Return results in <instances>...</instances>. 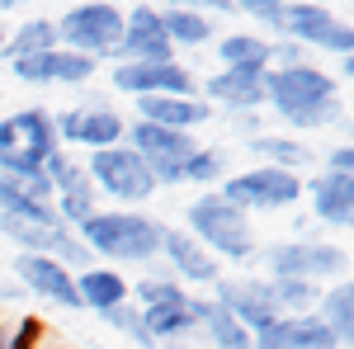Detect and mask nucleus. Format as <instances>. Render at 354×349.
<instances>
[{"label": "nucleus", "instance_id": "4468645a", "mask_svg": "<svg viewBox=\"0 0 354 349\" xmlns=\"http://www.w3.org/2000/svg\"><path fill=\"white\" fill-rule=\"evenodd\" d=\"M10 279H15L24 293L43 297V302H53V307H71V312H81L76 274L62 269L57 260H48V255H15V260H10Z\"/></svg>", "mask_w": 354, "mask_h": 349}, {"label": "nucleus", "instance_id": "f704fd0d", "mask_svg": "<svg viewBox=\"0 0 354 349\" xmlns=\"http://www.w3.org/2000/svg\"><path fill=\"white\" fill-rule=\"evenodd\" d=\"M38 335H43V321L24 317V321H15V326H0V349H28Z\"/></svg>", "mask_w": 354, "mask_h": 349}, {"label": "nucleus", "instance_id": "6ab92c4d", "mask_svg": "<svg viewBox=\"0 0 354 349\" xmlns=\"http://www.w3.org/2000/svg\"><path fill=\"white\" fill-rule=\"evenodd\" d=\"M142 312V330L165 345V340H198V297L180 293L170 302H156V307H137Z\"/></svg>", "mask_w": 354, "mask_h": 349}, {"label": "nucleus", "instance_id": "393cba45", "mask_svg": "<svg viewBox=\"0 0 354 349\" xmlns=\"http://www.w3.org/2000/svg\"><path fill=\"white\" fill-rule=\"evenodd\" d=\"M222 71H270V43L260 33H227L218 38Z\"/></svg>", "mask_w": 354, "mask_h": 349}, {"label": "nucleus", "instance_id": "a878e982", "mask_svg": "<svg viewBox=\"0 0 354 349\" xmlns=\"http://www.w3.org/2000/svg\"><path fill=\"white\" fill-rule=\"evenodd\" d=\"M317 317L330 326V335L340 345H350V335H354V283L350 279H335L326 293L317 297Z\"/></svg>", "mask_w": 354, "mask_h": 349}, {"label": "nucleus", "instance_id": "c85d7f7f", "mask_svg": "<svg viewBox=\"0 0 354 349\" xmlns=\"http://www.w3.org/2000/svg\"><path fill=\"white\" fill-rule=\"evenodd\" d=\"M283 349H345V345L330 335V326L317 312H307V317H283Z\"/></svg>", "mask_w": 354, "mask_h": 349}, {"label": "nucleus", "instance_id": "72a5a7b5", "mask_svg": "<svg viewBox=\"0 0 354 349\" xmlns=\"http://www.w3.org/2000/svg\"><path fill=\"white\" fill-rule=\"evenodd\" d=\"M293 66H312V57L293 38H274L270 43V71H293Z\"/></svg>", "mask_w": 354, "mask_h": 349}, {"label": "nucleus", "instance_id": "58836bf2", "mask_svg": "<svg viewBox=\"0 0 354 349\" xmlns=\"http://www.w3.org/2000/svg\"><path fill=\"white\" fill-rule=\"evenodd\" d=\"M161 349H208V345H203V335H198V340H165Z\"/></svg>", "mask_w": 354, "mask_h": 349}, {"label": "nucleus", "instance_id": "20e7f679", "mask_svg": "<svg viewBox=\"0 0 354 349\" xmlns=\"http://www.w3.org/2000/svg\"><path fill=\"white\" fill-rule=\"evenodd\" d=\"M62 151L53 133V113L48 109H15L0 118V175H43L48 156Z\"/></svg>", "mask_w": 354, "mask_h": 349}, {"label": "nucleus", "instance_id": "f3484780", "mask_svg": "<svg viewBox=\"0 0 354 349\" xmlns=\"http://www.w3.org/2000/svg\"><path fill=\"white\" fill-rule=\"evenodd\" d=\"M137 123L194 133V128L213 123V104H203L198 95H147V100H137Z\"/></svg>", "mask_w": 354, "mask_h": 349}, {"label": "nucleus", "instance_id": "423d86ee", "mask_svg": "<svg viewBox=\"0 0 354 349\" xmlns=\"http://www.w3.org/2000/svg\"><path fill=\"white\" fill-rule=\"evenodd\" d=\"M57 24V48L81 53L90 62H113L123 43V5H71Z\"/></svg>", "mask_w": 354, "mask_h": 349}, {"label": "nucleus", "instance_id": "7ed1b4c3", "mask_svg": "<svg viewBox=\"0 0 354 349\" xmlns=\"http://www.w3.org/2000/svg\"><path fill=\"white\" fill-rule=\"evenodd\" d=\"M185 232H189V236L203 245L213 260H227V265H250V260H255V250H260L250 217L236 213L218 189L198 194L189 208H185Z\"/></svg>", "mask_w": 354, "mask_h": 349}, {"label": "nucleus", "instance_id": "ea45409f", "mask_svg": "<svg viewBox=\"0 0 354 349\" xmlns=\"http://www.w3.org/2000/svg\"><path fill=\"white\" fill-rule=\"evenodd\" d=\"M28 349H71V345H57V340H33Z\"/></svg>", "mask_w": 354, "mask_h": 349}, {"label": "nucleus", "instance_id": "f257e3e1", "mask_svg": "<svg viewBox=\"0 0 354 349\" xmlns=\"http://www.w3.org/2000/svg\"><path fill=\"white\" fill-rule=\"evenodd\" d=\"M265 104L288 123L293 133H322L345 118V100L330 71L322 66H293V71H265Z\"/></svg>", "mask_w": 354, "mask_h": 349}, {"label": "nucleus", "instance_id": "1a4fd4ad", "mask_svg": "<svg viewBox=\"0 0 354 349\" xmlns=\"http://www.w3.org/2000/svg\"><path fill=\"white\" fill-rule=\"evenodd\" d=\"M283 38L302 43L307 53L354 57V28H350V19H335V10H330V5H317V0H298V5H288Z\"/></svg>", "mask_w": 354, "mask_h": 349}, {"label": "nucleus", "instance_id": "2eb2a0df", "mask_svg": "<svg viewBox=\"0 0 354 349\" xmlns=\"http://www.w3.org/2000/svg\"><path fill=\"white\" fill-rule=\"evenodd\" d=\"M161 260L170 265V279H175L180 288H185V283H194V288H213V283L222 279V260H213L185 227H165Z\"/></svg>", "mask_w": 354, "mask_h": 349}, {"label": "nucleus", "instance_id": "5701e85b", "mask_svg": "<svg viewBox=\"0 0 354 349\" xmlns=\"http://www.w3.org/2000/svg\"><path fill=\"white\" fill-rule=\"evenodd\" d=\"M198 335L208 349H250V330L232 312H222L213 297H198Z\"/></svg>", "mask_w": 354, "mask_h": 349}, {"label": "nucleus", "instance_id": "6e6552de", "mask_svg": "<svg viewBox=\"0 0 354 349\" xmlns=\"http://www.w3.org/2000/svg\"><path fill=\"white\" fill-rule=\"evenodd\" d=\"M85 175H90L95 194H109V198H118V203H123V208H137V203H147V198L156 194V180H151V170L142 165V156H137L133 147L90 151Z\"/></svg>", "mask_w": 354, "mask_h": 349}, {"label": "nucleus", "instance_id": "aec40b11", "mask_svg": "<svg viewBox=\"0 0 354 349\" xmlns=\"http://www.w3.org/2000/svg\"><path fill=\"white\" fill-rule=\"evenodd\" d=\"M76 297H81V312H95V317H104L113 312L118 302H128V279L109 265H90L76 274Z\"/></svg>", "mask_w": 354, "mask_h": 349}, {"label": "nucleus", "instance_id": "2f4dec72", "mask_svg": "<svg viewBox=\"0 0 354 349\" xmlns=\"http://www.w3.org/2000/svg\"><path fill=\"white\" fill-rule=\"evenodd\" d=\"M236 15L255 19V24L265 28L260 38H265V43H274V38H283V19H288V5H283V0H241V5H236Z\"/></svg>", "mask_w": 354, "mask_h": 349}, {"label": "nucleus", "instance_id": "cd10ccee", "mask_svg": "<svg viewBox=\"0 0 354 349\" xmlns=\"http://www.w3.org/2000/svg\"><path fill=\"white\" fill-rule=\"evenodd\" d=\"M265 283H270V302L279 317H307V312H317V297H322L317 283H302V279H265Z\"/></svg>", "mask_w": 354, "mask_h": 349}, {"label": "nucleus", "instance_id": "4be33fe9", "mask_svg": "<svg viewBox=\"0 0 354 349\" xmlns=\"http://www.w3.org/2000/svg\"><path fill=\"white\" fill-rule=\"evenodd\" d=\"M245 151H250L260 165L288 170V175H302V170L312 165V151L302 147L298 137H279V133H255L250 142H245Z\"/></svg>", "mask_w": 354, "mask_h": 349}, {"label": "nucleus", "instance_id": "bb28decb", "mask_svg": "<svg viewBox=\"0 0 354 349\" xmlns=\"http://www.w3.org/2000/svg\"><path fill=\"white\" fill-rule=\"evenodd\" d=\"M0 53H5V62H15V57H38V53H57V24H53V19H24V24L5 38Z\"/></svg>", "mask_w": 354, "mask_h": 349}, {"label": "nucleus", "instance_id": "9b49d317", "mask_svg": "<svg viewBox=\"0 0 354 349\" xmlns=\"http://www.w3.org/2000/svg\"><path fill=\"white\" fill-rule=\"evenodd\" d=\"M109 85L118 95H133V100H147V95H198V81L180 62H113Z\"/></svg>", "mask_w": 354, "mask_h": 349}, {"label": "nucleus", "instance_id": "c756f323", "mask_svg": "<svg viewBox=\"0 0 354 349\" xmlns=\"http://www.w3.org/2000/svg\"><path fill=\"white\" fill-rule=\"evenodd\" d=\"M95 71H100V62H90L81 53H66V48H57L48 57V76L53 85H71V90H85V85L95 81Z\"/></svg>", "mask_w": 354, "mask_h": 349}, {"label": "nucleus", "instance_id": "39448f33", "mask_svg": "<svg viewBox=\"0 0 354 349\" xmlns=\"http://www.w3.org/2000/svg\"><path fill=\"white\" fill-rule=\"evenodd\" d=\"M260 265L270 269V279H302V283H335L345 279L350 255L330 241H312V236H293V241H274L265 250H255Z\"/></svg>", "mask_w": 354, "mask_h": 349}, {"label": "nucleus", "instance_id": "0eeeda50", "mask_svg": "<svg viewBox=\"0 0 354 349\" xmlns=\"http://www.w3.org/2000/svg\"><path fill=\"white\" fill-rule=\"evenodd\" d=\"M218 194L245 217L250 213H283V208H293L302 198V175L270 170V165H250L241 175H227Z\"/></svg>", "mask_w": 354, "mask_h": 349}, {"label": "nucleus", "instance_id": "a19ab883", "mask_svg": "<svg viewBox=\"0 0 354 349\" xmlns=\"http://www.w3.org/2000/svg\"><path fill=\"white\" fill-rule=\"evenodd\" d=\"M5 38H10V28H5V24H0V48H5Z\"/></svg>", "mask_w": 354, "mask_h": 349}, {"label": "nucleus", "instance_id": "c9c22d12", "mask_svg": "<svg viewBox=\"0 0 354 349\" xmlns=\"http://www.w3.org/2000/svg\"><path fill=\"white\" fill-rule=\"evenodd\" d=\"M81 113H85V109H66V113H53L57 147H76V137H81Z\"/></svg>", "mask_w": 354, "mask_h": 349}, {"label": "nucleus", "instance_id": "9d476101", "mask_svg": "<svg viewBox=\"0 0 354 349\" xmlns=\"http://www.w3.org/2000/svg\"><path fill=\"white\" fill-rule=\"evenodd\" d=\"M123 147H133L137 156H142V165L151 170L156 189L180 185V165L198 151L194 133H170V128H151V123H128Z\"/></svg>", "mask_w": 354, "mask_h": 349}, {"label": "nucleus", "instance_id": "b1692460", "mask_svg": "<svg viewBox=\"0 0 354 349\" xmlns=\"http://www.w3.org/2000/svg\"><path fill=\"white\" fill-rule=\"evenodd\" d=\"M123 137H128V123H123V113L109 104H95L81 113V137H76V147H90V151H109V147H123Z\"/></svg>", "mask_w": 354, "mask_h": 349}, {"label": "nucleus", "instance_id": "412c9836", "mask_svg": "<svg viewBox=\"0 0 354 349\" xmlns=\"http://www.w3.org/2000/svg\"><path fill=\"white\" fill-rule=\"evenodd\" d=\"M161 28H165V43L175 48V57L213 43V24L198 15V5H161Z\"/></svg>", "mask_w": 354, "mask_h": 349}, {"label": "nucleus", "instance_id": "dca6fc26", "mask_svg": "<svg viewBox=\"0 0 354 349\" xmlns=\"http://www.w3.org/2000/svg\"><path fill=\"white\" fill-rule=\"evenodd\" d=\"M302 198L312 203V222H322L330 232H350L354 227V180L322 170V175L302 180Z\"/></svg>", "mask_w": 354, "mask_h": 349}, {"label": "nucleus", "instance_id": "4c0bfd02", "mask_svg": "<svg viewBox=\"0 0 354 349\" xmlns=\"http://www.w3.org/2000/svg\"><path fill=\"white\" fill-rule=\"evenodd\" d=\"M19 297H24V288L15 279H0V302H19Z\"/></svg>", "mask_w": 354, "mask_h": 349}, {"label": "nucleus", "instance_id": "f03ea898", "mask_svg": "<svg viewBox=\"0 0 354 349\" xmlns=\"http://www.w3.org/2000/svg\"><path fill=\"white\" fill-rule=\"evenodd\" d=\"M85 241V250L95 260H109L113 265H151L161 260V236H165V222L151 213H137V208H100V213L76 232Z\"/></svg>", "mask_w": 354, "mask_h": 349}, {"label": "nucleus", "instance_id": "a211bd4d", "mask_svg": "<svg viewBox=\"0 0 354 349\" xmlns=\"http://www.w3.org/2000/svg\"><path fill=\"white\" fill-rule=\"evenodd\" d=\"M203 104H222L227 113H255L265 104V71H213L203 81Z\"/></svg>", "mask_w": 354, "mask_h": 349}, {"label": "nucleus", "instance_id": "f8f14e48", "mask_svg": "<svg viewBox=\"0 0 354 349\" xmlns=\"http://www.w3.org/2000/svg\"><path fill=\"white\" fill-rule=\"evenodd\" d=\"M213 302H218L222 312H232L250 335H260V330H270L279 321V312H274V302H270V283L255 279V274H222L218 283H213Z\"/></svg>", "mask_w": 354, "mask_h": 349}, {"label": "nucleus", "instance_id": "7c9ffc66", "mask_svg": "<svg viewBox=\"0 0 354 349\" xmlns=\"http://www.w3.org/2000/svg\"><path fill=\"white\" fill-rule=\"evenodd\" d=\"M227 180V151L222 147H198L180 165V185H222Z\"/></svg>", "mask_w": 354, "mask_h": 349}, {"label": "nucleus", "instance_id": "473e14b6", "mask_svg": "<svg viewBox=\"0 0 354 349\" xmlns=\"http://www.w3.org/2000/svg\"><path fill=\"white\" fill-rule=\"evenodd\" d=\"M185 288L170 279V274H147V279H137L128 283V297H133L137 307H156V302H170V297H180Z\"/></svg>", "mask_w": 354, "mask_h": 349}, {"label": "nucleus", "instance_id": "e433bc0d", "mask_svg": "<svg viewBox=\"0 0 354 349\" xmlns=\"http://www.w3.org/2000/svg\"><path fill=\"white\" fill-rule=\"evenodd\" d=\"M326 175H345V180H354V147H330L326 151Z\"/></svg>", "mask_w": 354, "mask_h": 349}, {"label": "nucleus", "instance_id": "ddd939ff", "mask_svg": "<svg viewBox=\"0 0 354 349\" xmlns=\"http://www.w3.org/2000/svg\"><path fill=\"white\" fill-rule=\"evenodd\" d=\"M113 62H180L175 48L165 43L161 5H128L123 10V43H118Z\"/></svg>", "mask_w": 354, "mask_h": 349}]
</instances>
